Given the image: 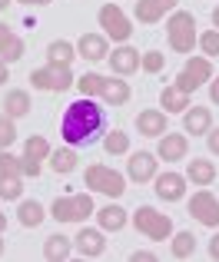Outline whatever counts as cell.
I'll list each match as a JSON object with an SVG mask.
<instances>
[{
	"label": "cell",
	"instance_id": "48",
	"mask_svg": "<svg viewBox=\"0 0 219 262\" xmlns=\"http://www.w3.org/2000/svg\"><path fill=\"white\" fill-rule=\"evenodd\" d=\"M0 256H4V239H0Z\"/></svg>",
	"mask_w": 219,
	"mask_h": 262
},
{
	"label": "cell",
	"instance_id": "27",
	"mask_svg": "<svg viewBox=\"0 0 219 262\" xmlns=\"http://www.w3.org/2000/svg\"><path fill=\"white\" fill-rule=\"evenodd\" d=\"M43 206L37 203V199H27V203H20V209H17V216H20V226H24V229H37L40 223H43Z\"/></svg>",
	"mask_w": 219,
	"mask_h": 262
},
{
	"label": "cell",
	"instance_id": "34",
	"mask_svg": "<svg viewBox=\"0 0 219 262\" xmlns=\"http://www.w3.org/2000/svg\"><path fill=\"white\" fill-rule=\"evenodd\" d=\"M196 43L203 47V53H206V57H219V30H216V27H213V30H203Z\"/></svg>",
	"mask_w": 219,
	"mask_h": 262
},
{
	"label": "cell",
	"instance_id": "25",
	"mask_svg": "<svg viewBox=\"0 0 219 262\" xmlns=\"http://www.w3.org/2000/svg\"><path fill=\"white\" fill-rule=\"evenodd\" d=\"M4 113L13 116V120H17V116H27L30 113V93H27V90H10V93L4 96Z\"/></svg>",
	"mask_w": 219,
	"mask_h": 262
},
{
	"label": "cell",
	"instance_id": "30",
	"mask_svg": "<svg viewBox=\"0 0 219 262\" xmlns=\"http://www.w3.org/2000/svg\"><path fill=\"white\" fill-rule=\"evenodd\" d=\"M106 80L110 77H103V73H83V77L77 80V86H80V93L83 96H103V90H106Z\"/></svg>",
	"mask_w": 219,
	"mask_h": 262
},
{
	"label": "cell",
	"instance_id": "33",
	"mask_svg": "<svg viewBox=\"0 0 219 262\" xmlns=\"http://www.w3.org/2000/svg\"><path fill=\"white\" fill-rule=\"evenodd\" d=\"M20 192H24V183H20V176L0 173V199H20Z\"/></svg>",
	"mask_w": 219,
	"mask_h": 262
},
{
	"label": "cell",
	"instance_id": "40",
	"mask_svg": "<svg viewBox=\"0 0 219 262\" xmlns=\"http://www.w3.org/2000/svg\"><path fill=\"white\" fill-rule=\"evenodd\" d=\"M206 146H209V153H216V156H219V126L206 133Z\"/></svg>",
	"mask_w": 219,
	"mask_h": 262
},
{
	"label": "cell",
	"instance_id": "44",
	"mask_svg": "<svg viewBox=\"0 0 219 262\" xmlns=\"http://www.w3.org/2000/svg\"><path fill=\"white\" fill-rule=\"evenodd\" d=\"M17 4H27V7H47L50 0H17Z\"/></svg>",
	"mask_w": 219,
	"mask_h": 262
},
{
	"label": "cell",
	"instance_id": "28",
	"mask_svg": "<svg viewBox=\"0 0 219 262\" xmlns=\"http://www.w3.org/2000/svg\"><path fill=\"white\" fill-rule=\"evenodd\" d=\"M160 100H163V110H169V113H186L189 110V93H183L176 86H163Z\"/></svg>",
	"mask_w": 219,
	"mask_h": 262
},
{
	"label": "cell",
	"instance_id": "46",
	"mask_svg": "<svg viewBox=\"0 0 219 262\" xmlns=\"http://www.w3.org/2000/svg\"><path fill=\"white\" fill-rule=\"evenodd\" d=\"M213 27H216V30H219V7H216V10H213Z\"/></svg>",
	"mask_w": 219,
	"mask_h": 262
},
{
	"label": "cell",
	"instance_id": "19",
	"mask_svg": "<svg viewBox=\"0 0 219 262\" xmlns=\"http://www.w3.org/2000/svg\"><path fill=\"white\" fill-rule=\"evenodd\" d=\"M24 53H27V43H24V40H20L7 24H0V60L13 63V60H20Z\"/></svg>",
	"mask_w": 219,
	"mask_h": 262
},
{
	"label": "cell",
	"instance_id": "29",
	"mask_svg": "<svg viewBox=\"0 0 219 262\" xmlns=\"http://www.w3.org/2000/svg\"><path fill=\"white\" fill-rule=\"evenodd\" d=\"M169 252H173V259H189L196 252V236L193 232H173V246H169Z\"/></svg>",
	"mask_w": 219,
	"mask_h": 262
},
{
	"label": "cell",
	"instance_id": "18",
	"mask_svg": "<svg viewBox=\"0 0 219 262\" xmlns=\"http://www.w3.org/2000/svg\"><path fill=\"white\" fill-rule=\"evenodd\" d=\"M136 129H140V136L160 140V136L166 133V113H163V110H143V113L136 116Z\"/></svg>",
	"mask_w": 219,
	"mask_h": 262
},
{
	"label": "cell",
	"instance_id": "7",
	"mask_svg": "<svg viewBox=\"0 0 219 262\" xmlns=\"http://www.w3.org/2000/svg\"><path fill=\"white\" fill-rule=\"evenodd\" d=\"M30 83L37 86V90H47V93H63V90H70L77 80H73L70 67L50 63V67H43V70H33L30 73Z\"/></svg>",
	"mask_w": 219,
	"mask_h": 262
},
{
	"label": "cell",
	"instance_id": "42",
	"mask_svg": "<svg viewBox=\"0 0 219 262\" xmlns=\"http://www.w3.org/2000/svg\"><path fill=\"white\" fill-rule=\"evenodd\" d=\"M209 259H216V262H219V232H216L213 239H209Z\"/></svg>",
	"mask_w": 219,
	"mask_h": 262
},
{
	"label": "cell",
	"instance_id": "3",
	"mask_svg": "<svg viewBox=\"0 0 219 262\" xmlns=\"http://www.w3.org/2000/svg\"><path fill=\"white\" fill-rule=\"evenodd\" d=\"M93 212H97V206H93V199L86 196V192L60 196V199L50 203V216L57 219V223H83V219H90Z\"/></svg>",
	"mask_w": 219,
	"mask_h": 262
},
{
	"label": "cell",
	"instance_id": "41",
	"mask_svg": "<svg viewBox=\"0 0 219 262\" xmlns=\"http://www.w3.org/2000/svg\"><path fill=\"white\" fill-rule=\"evenodd\" d=\"M4 83H10V63L0 60V86H4Z\"/></svg>",
	"mask_w": 219,
	"mask_h": 262
},
{
	"label": "cell",
	"instance_id": "13",
	"mask_svg": "<svg viewBox=\"0 0 219 262\" xmlns=\"http://www.w3.org/2000/svg\"><path fill=\"white\" fill-rule=\"evenodd\" d=\"M126 176L133 179V183H149V179L156 176V153H149V149L133 153L129 163H126Z\"/></svg>",
	"mask_w": 219,
	"mask_h": 262
},
{
	"label": "cell",
	"instance_id": "22",
	"mask_svg": "<svg viewBox=\"0 0 219 262\" xmlns=\"http://www.w3.org/2000/svg\"><path fill=\"white\" fill-rule=\"evenodd\" d=\"M70 252H73V239L60 236V232L43 243V259L47 262H63V259H70Z\"/></svg>",
	"mask_w": 219,
	"mask_h": 262
},
{
	"label": "cell",
	"instance_id": "43",
	"mask_svg": "<svg viewBox=\"0 0 219 262\" xmlns=\"http://www.w3.org/2000/svg\"><path fill=\"white\" fill-rule=\"evenodd\" d=\"M209 100H213L216 106H219V77H216V80H209Z\"/></svg>",
	"mask_w": 219,
	"mask_h": 262
},
{
	"label": "cell",
	"instance_id": "9",
	"mask_svg": "<svg viewBox=\"0 0 219 262\" xmlns=\"http://www.w3.org/2000/svg\"><path fill=\"white\" fill-rule=\"evenodd\" d=\"M189 216H193L196 223L216 229L219 226V199H216V192H209L206 186H203L200 192H193V196H189Z\"/></svg>",
	"mask_w": 219,
	"mask_h": 262
},
{
	"label": "cell",
	"instance_id": "20",
	"mask_svg": "<svg viewBox=\"0 0 219 262\" xmlns=\"http://www.w3.org/2000/svg\"><path fill=\"white\" fill-rule=\"evenodd\" d=\"M97 223L103 232H120L129 223V212L123 206H103V209H97Z\"/></svg>",
	"mask_w": 219,
	"mask_h": 262
},
{
	"label": "cell",
	"instance_id": "47",
	"mask_svg": "<svg viewBox=\"0 0 219 262\" xmlns=\"http://www.w3.org/2000/svg\"><path fill=\"white\" fill-rule=\"evenodd\" d=\"M4 7H10V0H0V10H4Z\"/></svg>",
	"mask_w": 219,
	"mask_h": 262
},
{
	"label": "cell",
	"instance_id": "15",
	"mask_svg": "<svg viewBox=\"0 0 219 262\" xmlns=\"http://www.w3.org/2000/svg\"><path fill=\"white\" fill-rule=\"evenodd\" d=\"M77 53L83 60H106L110 57V40L103 33H83L77 40Z\"/></svg>",
	"mask_w": 219,
	"mask_h": 262
},
{
	"label": "cell",
	"instance_id": "8",
	"mask_svg": "<svg viewBox=\"0 0 219 262\" xmlns=\"http://www.w3.org/2000/svg\"><path fill=\"white\" fill-rule=\"evenodd\" d=\"M97 20H100V27L110 33V40H116V43H126L129 33H133L129 17L116 4H103V7H100V13H97Z\"/></svg>",
	"mask_w": 219,
	"mask_h": 262
},
{
	"label": "cell",
	"instance_id": "21",
	"mask_svg": "<svg viewBox=\"0 0 219 262\" xmlns=\"http://www.w3.org/2000/svg\"><path fill=\"white\" fill-rule=\"evenodd\" d=\"M186 176H189V183H196V186H213L216 183V163H209V160H189V169H186Z\"/></svg>",
	"mask_w": 219,
	"mask_h": 262
},
{
	"label": "cell",
	"instance_id": "12",
	"mask_svg": "<svg viewBox=\"0 0 219 262\" xmlns=\"http://www.w3.org/2000/svg\"><path fill=\"white\" fill-rule=\"evenodd\" d=\"M153 186H156L153 192L163 199V203H180V199L186 196V176H180V173L153 176Z\"/></svg>",
	"mask_w": 219,
	"mask_h": 262
},
{
	"label": "cell",
	"instance_id": "4",
	"mask_svg": "<svg viewBox=\"0 0 219 262\" xmlns=\"http://www.w3.org/2000/svg\"><path fill=\"white\" fill-rule=\"evenodd\" d=\"M83 179H86V189L103 192V196H110V199H120L123 192H126V176L116 173V169H110V166H103V163L86 166Z\"/></svg>",
	"mask_w": 219,
	"mask_h": 262
},
{
	"label": "cell",
	"instance_id": "1",
	"mask_svg": "<svg viewBox=\"0 0 219 262\" xmlns=\"http://www.w3.org/2000/svg\"><path fill=\"white\" fill-rule=\"evenodd\" d=\"M106 126V113L93 96H80L70 106L63 110V120H60V136H63L67 146H90Z\"/></svg>",
	"mask_w": 219,
	"mask_h": 262
},
{
	"label": "cell",
	"instance_id": "10",
	"mask_svg": "<svg viewBox=\"0 0 219 262\" xmlns=\"http://www.w3.org/2000/svg\"><path fill=\"white\" fill-rule=\"evenodd\" d=\"M189 153V136L186 133H163L160 146H156V160L163 163H180Z\"/></svg>",
	"mask_w": 219,
	"mask_h": 262
},
{
	"label": "cell",
	"instance_id": "32",
	"mask_svg": "<svg viewBox=\"0 0 219 262\" xmlns=\"http://www.w3.org/2000/svg\"><path fill=\"white\" fill-rule=\"evenodd\" d=\"M103 149L110 156H123V153H129V136L123 133V129H113V133L103 140Z\"/></svg>",
	"mask_w": 219,
	"mask_h": 262
},
{
	"label": "cell",
	"instance_id": "24",
	"mask_svg": "<svg viewBox=\"0 0 219 262\" xmlns=\"http://www.w3.org/2000/svg\"><path fill=\"white\" fill-rule=\"evenodd\" d=\"M129 83L123 77H113V80H106V90H103V96L100 100L103 103H110V106H123V103H129Z\"/></svg>",
	"mask_w": 219,
	"mask_h": 262
},
{
	"label": "cell",
	"instance_id": "2",
	"mask_svg": "<svg viewBox=\"0 0 219 262\" xmlns=\"http://www.w3.org/2000/svg\"><path fill=\"white\" fill-rule=\"evenodd\" d=\"M166 37H169V47H173L176 53H193L196 40H200V33H196V17L189 10H173L166 20Z\"/></svg>",
	"mask_w": 219,
	"mask_h": 262
},
{
	"label": "cell",
	"instance_id": "14",
	"mask_svg": "<svg viewBox=\"0 0 219 262\" xmlns=\"http://www.w3.org/2000/svg\"><path fill=\"white\" fill-rule=\"evenodd\" d=\"M77 252L83 259H100L106 252V239H103V229H80L77 239H73Z\"/></svg>",
	"mask_w": 219,
	"mask_h": 262
},
{
	"label": "cell",
	"instance_id": "35",
	"mask_svg": "<svg viewBox=\"0 0 219 262\" xmlns=\"http://www.w3.org/2000/svg\"><path fill=\"white\" fill-rule=\"evenodd\" d=\"M163 67H166V57H163L160 50H149V53L140 57V70H146V73H160Z\"/></svg>",
	"mask_w": 219,
	"mask_h": 262
},
{
	"label": "cell",
	"instance_id": "36",
	"mask_svg": "<svg viewBox=\"0 0 219 262\" xmlns=\"http://www.w3.org/2000/svg\"><path fill=\"white\" fill-rule=\"evenodd\" d=\"M17 140V126H13V116H0V149H7L10 143Z\"/></svg>",
	"mask_w": 219,
	"mask_h": 262
},
{
	"label": "cell",
	"instance_id": "11",
	"mask_svg": "<svg viewBox=\"0 0 219 262\" xmlns=\"http://www.w3.org/2000/svg\"><path fill=\"white\" fill-rule=\"evenodd\" d=\"M140 57L143 53H136V47H129V43H120L116 50H110V70L116 73V77H129V73H136L140 70Z\"/></svg>",
	"mask_w": 219,
	"mask_h": 262
},
{
	"label": "cell",
	"instance_id": "17",
	"mask_svg": "<svg viewBox=\"0 0 219 262\" xmlns=\"http://www.w3.org/2000/svg\"><path fill=\"white\" fill-rule=\"evenodd\" d=\"M180 4V0H136V20L140 24H156V20H163V13H169L173 7Z\"/></svg>",
	"mask_w": 219,
	"mask_h": 262
},
{
	"label": "cell",
	"instance_id": "5",
	"mask_svg": "<svg viewBox=\"0 0 219 262\" xmlns=\"http://www.w3.org/2000/svg\"><path fill=\"white\" fill-rule=\"evenodd\" d=\"M133 226H136V232H143V236L153 239V243H163V239L173 236V219L163 216L153 206H140L136 216H133Z\"/></svg>",
	"mask_w": 219,
	"mask_h": 262
},
{
	"label": "cell",
	"instance_id": "37",
	"mask_svg": "<svg viewBox=\"0 0 219 262\" xmlns=\"http://www.w3.org/2000/svg\"><path fill=\"white\" fill-rule=\"evenodd\" d=\"M0 173H7V176H20V160H17V156H10L7 149H0Z\"/></svg>",
	"mask_w": 219,
	"mask_h": 262
},
{
	"label": "cell",
	"instance_id": "26",
	"mask_svg": "<svg viewBox=\"0 0 219 262\" xmlns=\"http://www.w3.org/2000/svg\"><path fill=\"white\" fill-rule=\"evenodd\" d=\"M73 57H77V43H70V40H53V43L47 47V60H50V63L70 67Z\"/></svg>",
	"mask_w": 219,
	"mask_h": 262
},
{
	"label": "cell",
	"instance_id": "39",
	"mask_svg": "<svg viewBox=\"0 0 219 262\" xmlns=\"http://www.w3.org/2000/svg\"><path fill=\"white\" fill-rule=\"evenodd\" d=\"M129 262H156V256L149 249H136V252H129Z\"/></svg>",
	"mask_w": 219,
	"mask_h": 262
},
{
	"label": "cell",
	"instance_id": "31",
	"mask_svg": "<svg viewBox=\"0 0 219 262\" xmlns=\"http://www.w3.org/2000/svg\"><path fill=\"white\" fill-rule=\"evenodd\" d=\"M50 143L43 140V136H30V140L24 143V160H37V163H43V160H50Z\"/></svg>",
	"mask_w": 219,
	"mask_h": 262
},
{
	"label": "cell",
	"instance_id": "6",
	"mask_svg": "<svg viewBox=\"0 0 219 262\" xmlns=\"http://www.w3.org/2000/svg\"><path fill=\"white\" fill-rule=\"evenodd\" d=\"M213 80V60L209 57H189V63L180 70V77H176V90H183V93H196L203 83H209Z\"/></svg>",
	"mask_w": 219,
	"mask_h": 262
},
{
	"label": "cell",
	"instance_id": "45",
	"mask_svg": "<svg viewBox=\"0 0 219 262\" xmlns=\"http://www.w3.org/2000/svg\"><path fill=\"white\" fill-rule=\"evenodd\" d=\"M4 229H7V216H4V209H0V236H4Z\"/></svg>",
	"mask_w": 219,
	"mask_h": 262
},
{
	"label": "cell",
	"instance_id": "16",
	"mask_svg": "<svg viewBox=\"0 0 219 262\" xmlns=\"http://www.w3.org/2000/svg\"><path fill=\"white\" fill-rule=\"evenodd\" d=\"M183 129H186L189 136H206L209 129H213V113H209L206 106H189L186 113H183Z\"/></svg>",
	"mask_w": 219,
	"mask_h": 262
},
{
	"label": "cell",
	"instance_id": "38",
	"mask_svg": "<svg viewBox=\"0 0 219 262\" xmlns=\"http://www.w3.org/2000/svg\"><path fill=\"white\" fill-rule=\"evenodd\" d=\"M20 176L37 179V176H40V163H37V160H20Z\"/></svg>",
	"mask_w": 219,
	"mask_h": 262
},
{
	"label": "cell",
	"instance_id": "23",
	"mask_svg": "<svg viewBox=\"0 0 219 262\" xmlns=\"http://www.w3.org/2000/svg\"><path fill=\"white\" fill-rule=\"evenodd\" d=\"M77 163H80V156H77L73 146H63V149H53L50 153V169L60 173V176H70L73 169H77Z\"/></svg>",
	"mask_w": 219,
	"mask_h": 262
}]
</instances>
